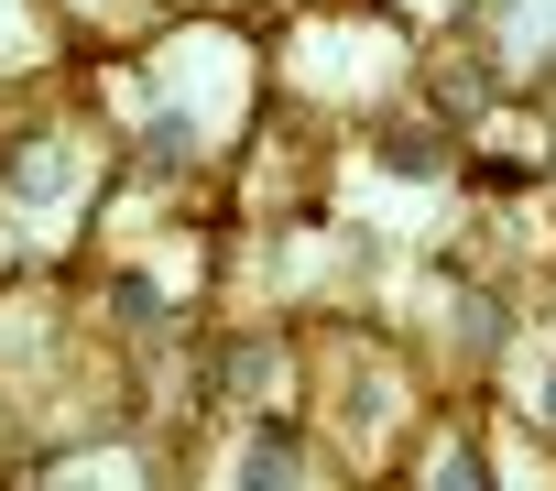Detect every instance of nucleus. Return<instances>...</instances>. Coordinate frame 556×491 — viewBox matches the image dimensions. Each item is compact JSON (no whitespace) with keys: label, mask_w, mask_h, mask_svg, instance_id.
I'll use <instances>...</instances> for the list:
<instances>
[{"label":"nucleus","mask_w":556,"mask_h":491,"mask_svg":"<svg viewBox=\"0 0 556 491\" xmlns=\"http://www.w3.org/2000/svg\"><path fill=\"white\" fill-rule=\"evenodd\" d=\"M545 415H556V372H545Z\"/></svg>","instance_id":"4"},{"label":"nucleus","mask_w":556,"mask_h":491,"mask_svg":"<svg viewBox=\"0 0 556 491\" xmlns=\"http://www.w3.org/2000/svg\"><path fill=\"white\" fill-rule=\"evenodd\" d=\"M240 491H306V469H295V426H262V437L240 448Z\"/></svg>","instance_id":"1"},{"label":"nucleus","mask_w":556,"mask_h":491,"mask_svg":"<svg viewBox=\"0 0 556 491\" xmlns=\"http://www.w3.org/2000/svg\"><path fill=\"white\" fill-rule=\"evenodd\" d=\"M382 164H393V175H437V142H426V131H393Z\"/></svg>","instance_id":"3"},{"label":"nucleus","mask_w":556,"mask_h":491,"mask_svg":"<svg viewBox=\"0 0 556 491\" xmlns=\"http://www.w3.org/2000/svg\"><path fill=\"white\" fill-rule=\"evenodd\" d=\"M437 491H491V458H480V448H447V458H437Z\"/></svg>","instance_id":"2"}]
</instances>
